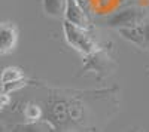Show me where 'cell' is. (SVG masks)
<instances>
[{
  "label": "cell",
  "mask_w": 149,
  "mask_h": 132,
  "mask_svg": "<svg viewBox=\"0 0 149 132\" xmlns=\"http://www.w3.org/2000/svg\"><path fill=\"white\" fill-rule=\"evenodd\" d=\"M115 88L98 91L51 89L45 120L55 132H97L106 126L118 109Z\"/></svg>",
  "instance_id": "6da1fadb"
},
{
  "label": "cell",
  "mask_w": 149,
  "mask_h": 132,
  "mask_svg": "<svg viewBox=\"0 0 149 132\" xmlns=\"http://www.w3.org/2000/svg\"><path fill=\"white\" fill-rule=\"evenodd\" d=\"M63 33H64V39L67 42L69 46H72L76 52H79L81 55L86 56L93 54L98 45L95 42V39L91 36L90 30H84L79 28L73 24L64 21L63 22Z\"/></svg>",
  "instance_id": "7a4b0ae2"
},
{
  "label": "cell",
  "mask_w": 149,
  "mask_h": 132,
  "mask_svg": "<svg viewBox=\"0 0 149 132\" xmlns=\"http://www.w3.org/2000/svg\"><path fill=\"white\" fill-rule=\"evenodd\" d=\"M146 18H149V9L142 6H128L112 14L106 21V25L118 30H125L137 27Z\"/></svg>",
  "instance_id": "3957f363"
},
{
  "label": "cell",
  "mask_w": 149,
  "mask_h": 132,
  "mask_svg": "<svg viewBox=\"0 0 149 132\" xmlns=\"http://www.w3.org/2000/svg\"><path fill=\"white\" fill-rule=\"evenodd\" d=\"M82 71L84 73H94L98 77H106L107 74H112L115 71V63L106 51L97 47L93 54L84 56Z\"/></svg>",
  "instance_id": "277c9868"
},
{
  "label": "cell",
  "mask_w": 149,
  "mask_h": 132,
  "mask_svg": "<svg viewBox=\"0 0 149 132\" xmlns=\"http://www.w3.org/2000/svg\"><path fill=\"white\" fill-rule=\"evenodd\" d=\"M119 34L127 42H130L134 46L149 52V18H146L137 27L119 30Z\"/></svg>",
  "instance_id": "5b68a950"
},
{
  "label": "cell",
  "mask_w": 149,
  "mask_h": 132,
  "mask_svg": "<svg viewBox=\"0 0 149 132\" xmlns=\"http://www.w3.org/2000/svg\"><path fill=\"white\" fill-rule=\"evenodd\" d=\"M64 21L73 24V25H76L79 28H84V30H90V27H91L90 16L85 12V9L81 5L79 0H67Z\"/></svg>",
  "instance_id": "8992f818"
},
{
  "label": "cell",
  "mask_w": 149,
  "mask_h": 132,
  "mask_svg": "<svg viewBox=\"0 0 149 132\" xmlns=\"http://www.w3.org/2000/svg\"><path fill=\"white\" fill-rule=\"evenodd\" d=\"M18 28L14 22H0V56L9 55L18 45Z\"/></svg>",
  "instance_id": "52a82bcc"
},
{
  "label": "cell",
  "mask_w": 149,
  "mask_h": 132,
  "mask_svg": "<svg viewBox=\"0 0 149 132\" xmlns=\"http://www.w3.org/2000/svg\"><path fill=\"white\" fill-rule=\"evenodd\" d=\"M0 132H55V129L49 122L40 119V120L29 122V123L0 126Z\"/></svg>",
  "instance_id": "ba28073f"
},
{
  "label": "cell",
  "mask_w": 149,
  "mask_h": 132,
  "mask_svg": "<svg viewBox=\"0 0 149 132\" xmlns=\"http://www.w3.org/2000/svg\"><path fill=\"white\" fill-rule=\"evenodd\" d=\"M67 0H42L43 12L52 18H64Z\"/></svg>",
  "instance_id": "9c48e42d"
},
{
  "label": "cell",
  "mask_w": 149,
  "mask_h": 132,
  "mask_svg": "<svg viewBox=\"0 0 149 132\" xmlns=\"http://www.w3.org/2000/svg\"><path fill=\"white\" fill-rule=\"evenodd\" d=\"M24 77L26 76H24L21 68H18V67H6V68H3L2 74H0V83H2V86H3V85H8V83L21 80Z\"/></svg>",
  "instance_id": "30bf717a"
},
{
  "label": "cell",
  "mask_w": 149,
  "mask_h": 132,
  "mask_svg": "<svg viewBox=\"0 0 149 132\" xmlns=\"http://www.w3.org/2000/svg\"><path fill=\"white\" fill-rule=\"evenodd\" d=\"M24 117L29 119L30 122H36V120H40L43 117V110L42 107H39L34 102H29L26 107H24Z\"/></svg>",
  "instance_id": "8fae6325"
},
{
  "label": "cell",
  "mask_w": 149,
  "mask_h": 132,
  "mask_svg": "<svg viewBox=\"0 0 149 132\" xmlns=\"http://www.w3.org/2000/svg\"><path fill=\"white\" fill-rule=\"evenodd\" d=\"M26 85H27V79L24 77V79H21V80H17V82L8 83V85H3V86H2V89H3V92H5V94H10V92H14V91H17V89L24 88Z\"/></svg>",
  "instance_id": "7c38bea8"
}]
</instances>
